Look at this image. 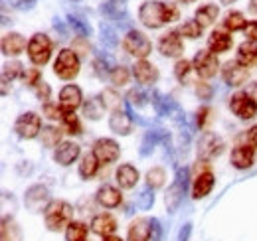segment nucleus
<instances>
[{"label":"nucleus","mask_w":257,"mask_h":241,"mask_svg":"<svg viewBox=\"0 0 257 241\" xmlns=\"http://www.w3.org/2000/svg\"><path fill=\"white\" fill-rule=\"evenodd\" d=\"M186 188H188V168H178V172H176V180L172 182V186H170L168 192L164 194L166 210L168 211L178 210V206H180L182 200H184Z\"/></svg>","instance_id":"nucleus-6"},{"label":"nucleus","mask_w":257,"mask_h":241,"mask_svg":"<svg viewBox=\"0 0 257 241\" xmlns=\"http://www.w3.org/2000/svg\"><path fill=\"white\" fill-rule=\"evenodd\" d=\"M10 4L16 10H32L36 6V0H10Z\"/></svg>","instance_id":"nucleus-55"},{"label":"nucleus","mask_w":257,"mask_h":241,"mask_svg":"<svg viewBox=\"0 0 257 241\" xmlns=\"http://www.w3.org/2000/svg\"><path fill=\"white\" fill-rule=\"evenodd\" d=\"M24 81L28 83V85H32L36 87L40 81H42V73H40V67H32V69H26L24 71Z\"/></svg>","instance_id":"nucleus-48"},{"label":"nucleus","mask_w":257,"mask_h":241,"mask_svg":"<svg viewBox=\"0 0 257 241\" xmlns=\"http://www.w3.org/2000/svg\"><path fill=\"white\" fill-rule=\"evenodd\" d=\"M42 129H44V127H42L40 115H36V113H32V111L22 113V115L16 119V123H14V131H16V135L22 137V139H26V141L40 137Z\"/></svg>","instance_id":"nucleus-8"},{"label":"nucleus","mask_w":257,"mask_h":241,"mask_svg":"<svg viewBox=\"0 0 257 241\" xmlns=\"http://www.w3.org/2000/svg\"><path fill=\"white\" fill-rule=\"evenodd\" d=\"M0 48H2V54L4 56H20L24 50H28V44H26V38L18 32H8L2 42H0Z\"/></svg>","instance_id":"nucleus-20"},{"label":"nucleus","mask_w":257,"mask_h":241,"mask_svg":"<svg viewBox=\"0 0 257 241\" xmlns=\"http://www.w3.org/2000/svg\"><path fill=\"white\" fill-rule=\"evenodd\" d=\"M198 117H196V120H198V127L200 129H204L206 125H208V120L212 119V109L210 107H202L198 113H196Z\"/></svg>","instance_id":"nucleus-52"},{"label":"nucleus","mask_w":257,"mask_h":241,"mask_svg":"<svg viewBox=\"0 0 257 241\" xmlns=\"http://www.w3.org/2000/svg\"><path fill=\"white\" fill-rule=\"evenodd\" d=\"M237 61L245 67H251L257 63V46L253 42H243L237 46Z\"/></svg>","instance_id":"nucleus-31"},{"label":"nucleus","mask_w":257,"mask_h":241,"mask_svg":"<svg viewBox=\"0 0 257 241\" xmlns=\"http://www.w3.org/2000/svg\"><path fill=\"white\" fill-rule=\"evenodd\" d=\"M224 26L227 32H237V30H245V26H247V20H245V16L241 14V12H237V10H231V12H227L224 18Z\"/></svg>","instance_id":"nucleus-34"},{"label":"nucleus","mask_w":257,"mask_h":241,"mask_svg":"<svg viewBox=\"0 0 257 241\" xmlns=\"http://www.w3.org/2000/svg\"><path fill=\"white\" fill-rule=\"evenodd\" d=\"M159 52L164 58H180L184 54V44L178 32H168L159 40Z\"/></svg>","instance_id":"nucleus-15"},{"label":"nucleus","mask_w":257,"mask_h":241,"mask_svg":"<svg viewBox=\"0 0 257 241\" xmlns=\"http://www.w3.org/2000/svg\"><path fill=\"white\" fill-rule=\"evenodd\" d=\"M95 200L99 206L107 208V210H113V208H119L121 202H123V194L119 188L111 186V184H103L95 194Z\"/></svg>","instance_id":"nucleus-16"},{"label":"nucleus","mask_w":257,"mask_h":241,"mask_svg":"<svg viewBox=\"0 0 257 241\" xmlns=\"http://www.w3.org/2000/svg\"><path fill=\"white\" fill-rule=\"evenodd\" d=\"M166 182V170L161 166H155L147 172V188H153V190H159L164 186Z\"/></svg>","instance_id":"nucleus-37"},{"label":"nucleus","mask_w":257,"mask_h":241,"mask_svg":"<svg viewBox=\"0 0 257 241\" xmlns=\"http://www.w3.org/2000/svg\"><path fill=\"white\" fill-rule=\"evenodd\" d=\"M222 77H224V81L229 87H239V85H243L247 81L249 69L245 65H241L237 60H229L225 61L224 67H222Z\"/></svg>","instance_id":"nucleus-13"},{"label":"nucleus","mask_w":257,"mask_h":241,"mask_svg":"<svg viewBox=\"0 0 257 241\" xmlns=\"http://www.w3.org/2000/svg\"><path fill=\"white\" fill-rule=\"evenodd\" d=\"M245 93H247V95H249V97L257 103V83H249V85H247V89H245Z\"/></svg>","instance_id":"nucleus-58"},{"label":"nucleus","mask_w":257,"mask_h":241,"mask_svg":"<svg viewBox=\"0 0 257 241\" xmlns=\"http://www.w3.org/2000/svg\"><path fill=\"white\" fill-rule=\"evenodd\" d=\"M131 71H133V77L137 79V83H141L143 87H151V85L157 83L159 77H161L157 65L147 60H137Z\"/></svg>","instance_id":"nucleus-12"},{"label":"nucleus","mask_w":257,"mask_h":241,"mask_svg":"<svg viewBox=\"0 0 257 241\" xmlns=\"http://www.w3.org/2000/svg\"><path fill=\"white\" fill-rule=\"evenodd\" d=\"M178 2H182V4H188V2H194V0H178Z\"/></svg>","instance_id":"nucleus-61"},{"label":"nucleus","mask_w":257,"mask_h":241,"mask_svg":"<svg viewBox=\"0 0 257 241\" xmlns=\"http://www.w3.org/2000/svg\"><path fill=\"white\" fill-rule=\"evenodd\" d=\"M123 50L128 56L137 58V60H147L153 52V44L151 40L139 30H128L123 38Z\"/></svg>","instance_id":"nucleus-4"},{"label":"nucleus","mask_w":257,"mask_h":241,"mask_svg":"<svg viewBox=\"0 0 257 241\" xmlns=\"http://www.w3.org/2000/svg\"><path fill=\"white\" fill-rule=\"evenodd\" d=\"M99 160H97V156L93 152H87V154H83L81 156V162H79V176L83 178V180H91V178H95L97 172H99Z\"/></svg>","instance_id":"nucleus-30"},{"label":"nucleus","mask_w":257,"mask_h":241,"mask_svg":"<svg viewBox=\"0 0 257 241\" xmlns=\"http://www.w3.org/2000/svg\"><path fill=\"white\" fill-rule=\"evenodd\" d=\"M178 34H182L184 38H190V40H196V38H200L202 36V26L196 22V20H186L182 26H180V30Z\"/></svg>","instance_id":"nucleus-44"},{"label":"nucleus","mask_w":257,"mask_h":241,"mask_svg":"<svg viewBox=\"0 0 257 241\" xmlns=\"http://www.w3.org/2000/svg\"><path fill=\"white\" fill-rule=\"evenodd\" d=\"M101 38H103V42H107V44H111V46H115L117 44V38H115V32L111 26H107L105 22L101 24Z\"/></svg>","instance_id":"nucleus-51"},{"label":"nucleus","mask_w":257,"mask_h":241,"mask_svg":"<svg viewBox=\"0 0 257 241\" xmlns=\"http://www.w3.org/2000/svg\"><path fill=\"white\" fill-rule=\"evenodd\" d=\"M71 2H81V0H71Z\"/></svg>","instance_id":"nucleus-62"},{"label":"nucleus","mask_w":257,"mask_h":241,"mask_svg":"<svg viewBox=\"0 0 257 241\" xmlns=\"http://www.w3.org/2000/svg\"><path fill=\"white\" fill-rule=\"evenodd\" d=\"M224 149L225 145L220 135H216V133H204L200 137V143H198V156L202 160H212V158L220 156L224 152Z\"/></svg>","instance_id":"nucleus-10"},{"label":"nucleus","mask_w":257,"mask_h":241,"mask_svg":"<svg viewBox=\"0 0 257 241\" xmlns=\"http://www.w3.org/2000/svg\"><path fill=\"white\" fill-rule=\"evenodd\" d=\"M73 217V208L64 200H54L46 210H44V221L50 231H62L67 229Z\"/></svg>","instance_id":"nucleus-1"},{"label":"nucleus","mask_w":257,"mask_h":241,"mask_svg":"<svg viewBox=\"0 0 257 241\" xmlns=\"http://www.w3.org/2000/svg\"><path fill=\"white\" fill-rule=\"evenodd\" d=\"M131 73H133V71H128V67H125V65H117V67L111 71L109 79H111V83H113L115 87H123V85H127L128 83Z\"/></svg>","instance_id":"nucleus-40"},{"label":"nucleus","mask_w":257,"mask_h":241,"mask_svg":"<svg viewBox=\"0 0 257 241\" xmlns=\"http://www.w3.org/2000/svg\"><path fill=\"white\" fill-rule=\"evenodd\" d=\"M139 20L143 26L151 28V30H159L164 24H168L166 20V2L161 0H147L141 4L139 8Z\"/></svg>","instance_id":"nucleus-2"},{"label":"nucleus","mask_w":257,"mask_h":241,"mask_svg":"<svg viewBox=\"0 0 257 241\" xmlns=\"http://www.w3.org/2000/svg\"><path fill=\"white\" fill-rule=\"evenodd\" d=\"M87 225L83 221H71L65 229V241H85Z\"/></svg>","instance_id":"nucleus-36"},{"label":"nucleus","mask_w":257,"mask_h":241,"mask_svg":"<svg viewBox=\"0 0 257 241\" xmlns=\"http://www.w3.org/2000/svg\"><path fill=\"white\" fill-rule=\"evenodd\" d=\"M62 129H64L67 135H81V123L77 119V115L65 111L64 119H62Z\"/></svg>","instance_id":"nucleus-39"},{"label":"nucleus","mask_w":257,"mask_h":241,"mask_svg":"<svg viewBox=\"0 0 257 241\" xmlns=\"http://www.w3.org/2000/svg\"><path fill=\"white\" fill-rule=\"evenodd\" d=\"M79 154H81V147H79V145H75V143H71V141H64V143H60V145L56 147V151H54V160H56L60 166H69V164H73V162L79 158Z\"/></svg>","instance_id":"nucleus-19"},{"label":"nucleus","mask_w":257,"mask_h":241,"mask_svg":"<svg viewBox=\"0 0 257 241\" xmlns=\"http://www.w3.org/2000/svg\"><path fill=\"white\" fill-rule=\"evenodd\" d=\"M196 95H198L200 99L208 101V99L212 97V87H210L208 83H198V85H196Z\"/></svg>","instance_id":"nucleus-53"},{"label":"nucleus","mask_w":257,"mask_h":241,"mask_svg":"<svg viewBox=\"0 0 257 241\" xmlns=\"http://www.w3.org/2000/svg\"><path fill=\"white\" fill-rule=\"evenodd\" d=\"M247 143L257 151V125H253V127L247 131Z\"/></svg>","instance_id":"nucleus-56"},{"label":"nucleus","mask_w":257,"mask_h":241,"mask_svg":"<svg viewBox=\"0 0 257 241\" xmlns=\"http://www.w3.org/2000/svg\"><path fill=\"white\" fill-rule=\"evenodd\" d=\"M245 38H247V42H257V20L253 22H247V26H245Z\"/></svg>","instance_id":"nucleus-54"},{"label":"nucleus","mask_w":257,"mask_h":241,"mask_svg":"<svg viewBox=\"0 0 257 241\" xmlns=\"http://www.w3.org/2000/svg\"><path fill=\"white\" fill-rule=\"evenodd\" d=\"M71 50L79 56V58H85V56H89V50H91V46H89V42H87V38H73V42H71Z\"/></svg>","instance_id":"nucleus-47"},{"label":"nucleus","mask_w":257,"mask_h":241,"mask_svg":"<svg viewBox=\"0 0 257 241\" xmlns=\"http://www.w3.org/2000/svg\"><path fill=\"white\" fill-rule=\"evenodd\" d=\"M0 241H22V229L14 217H2Z\"/></svg>","instance_id":"nucleus-28"},{"label":"nucleus","mask_w":257,"mask_h":241,"mask_svg":"<svg viewBox=\"0 0 257 241\" xmlns=\"http://www.w3.org/2000/svg\"><path fill=\"white\" fill-rule=\"evenodd\" d=\"M214 182H216V178H214V174H212L210 170L200 172V174L194 178V184H192V198H194V200L206 198V196L212 192Z\"/></svg>","instance_id":"nucleus-22"},{"label":"nucleus","mask_w":257,"mask_h":241,"mask_svg":"<svg viewBox=\"0 0 257 241\" xmlns=\"http://www.w3.org/2000/svg\"><path fill=\"white\" fill-rule=\"evenodd\" d=\"M26 52H28V58H30V61H32L34 65L42 67V65H46L50 61V58H52V40L46 34L38 32V34H34L32 38H30Z\"/></svg>","instance_id":"nucleus-5"},{"label":"nucleus","mask_w":257,"mask_h":241,"mask_svg":"<svg viewBox=\"0 0 257 241\" xmlns=\"http://www.w3.org/2000/svg\"><path fill=\"white\" fill-rule=\"evenodd\" d=\"M79 69H81L79 56H77L73 50H67V48L60 50L58 58L54 61V73H56L60 79H64V81H71L73 77H77Z\"/></svg>","instance_id":"nucleus-3"},{"label":"nucleus","mask_w":257,"mask_h":241,"mask_svg":"<svg viewBox=\"0 0 257 241\" xmlns=\"http://www.w3.org/2000/svg\"><path fill=\"white\" fill-rule=\"evenodd\" d=\"M229 109L233 111V115H237L241 120H249L257 115V103L245 91H237L235 95H231Z\"/></svg>","instance_id":"nucleus-9"},{"label":"nucleus","mask_w":257,"mask_h":241,"mask_svg":"<svg viewBox=\"0 0 257 241\" xmlns=\"http://www.w3.org/2000/svg\"><path fill=\"white\" fill-rule=\"evenodd\" d=\"M24 204L30 211H42L46 210L52 202H50V190L42 184H34L26 190L24 194Z\"/></svg>","instance_id":"nucleus-11"},{"label":"nucleus","mask_w":257,"mask_h":241,"mask_svg":"<svg viewBox=\"0 0 257 241\" xmlns=\"http://www.w3.org/2000/svg\"><path fill=\"white\" fill-rule=\"evenodd\" d=\"M115 178H117V184L123 188V190H131L137 186L139 182V170L133 166V164H121L115 172Z\"/></svg>","instance_id":"nucleus-25"},{"label":"nucleus","mask_w":257,"mask_h":241,"mask_svg":"<svg viewBox=\"0 0 257 241\" xmlns=\"http://www.w3.org/2000/svg\"><path fill=\"white\" fill-rule=\"evenodd\" d=\"M218 14H220V8H218L216 4H204V6H200V8L196 10L194 20H196L202 28H208V26H212V24L216 22Z\"/></svg>","instance_id":"nucleus-29"},{"label":"nucleus","mask_w":257,"mask_h":241,"mask_svg":"<svg viewBox=\"0 0 257 241\" xmlns=\"http://www.w3.org/2000/svg\"><path fill=\"white\" fill-rule=\"evenodd\" d=\"M103 241H123L121 237H115V235H109V237H103Z\"/></svg>","instance_id":"nucleus-59"},{"label":"nucleus","mask_w":257,"mask_h":241,"mask_svg":"<svg viewBox=\"0 0 257 241\" xmlns=\"http://www.w3.org/2000/svg\"><path fill=\"white\" fill-rule=\"evenodd\" d=\"M190 231H192V223H186V225L180 229L178 241H188V237H190Z\"/></svg>","instance_id":"nucleus-57"},{"label":"nucleus","mask_w":257,"mask_h":241,"mask_svg":"<svg viewBox=\"0 0 257 241\" xmlns=\"http://www.w3.org/2000/svg\"><path fill=\"white\" fill-rule=\"evenodd\" d=\"M233 2H237V0H220V4H224V6H227V4H233Z\"/></svg>","instance_id":"nucleus-60"},{"label":"nucleus","mask_w":257,"mask_h":241,"mask_svg":"<svg viewBox=\"0 0 257 241\" xmlns=\"http://www.w3.org/2000/svg\"><path fill=\"white\" fill-rule=\"evenodd\" d=\"M42 111H44V115H46L48 119H52V120H62L65 113L60 103H52V101L44 103V109H42Z\"/></svg>","instance_id":"nucleus-46"},{"label":"nucleus","mask_w":257,"mask_h":241,"mask_svg":"<svg viewBox=\"0 0 257 241\" xmlns=\"http://www.w3.org/2000/svg\"><path fill=\"white\" fill-rule=\"evenodd\" d=\"M125 103L131 105V107L141 109V107H145V105L149 103V95H145L141 89H133V91H128V95L125 97Z\"/></svg>","instance_id":"nucleus-43"},{"label":"nucleus","mask_w":257,"mask_h":241,"mask_svg":"<svg viewBox=\"0 0 257 241\" xmlns=\"http://www.w3.org/2000/svg\"><path fill=\"white\" fill-rule=\"evenodd\" d=\"M81 107H83V115H85L89 120H99L101 117H103V113H105V105H103L101 95L89 97Z\"/></svg>","instance_id":"nucleus-32"},{"label":"nucleus","mask_w":257,"mask_h":241,"mask_svg":"<svg viewBox=\"0 0 257 241\" xmlns=\"http://www.w3.org/2000/svg\"><path fill=\"white\" fill-rule=\"evenodd\" d=\"M168 143V133L164 129H155V131H149L141 143V156H149L151 152L155 151V147L159 143Z\"/></svg>","instance_id":"nucleus-26"},{"label":"nucleus","mask_w":257,"mask_h":241,"mask_svg":"<svg viewBox=\"0 0 257 241\" xmlns=\"http://www.w3.org/2000/svg\"><path fill=\"white\" fill-rule=\"evenodd\" d=\"M67 22H69V26L73 28V32L79 36V38H87L89 34H91V28H89V24L87 22H83L81 18H77V16H67Z\"/></svg>","instance_id":"nucleus-42"},{"label":"nucleus","mask_w":257,"mask_h":241,"mask_svg":"<svg viewBox=\"0 0 257 241\" xmlns=\"http://www.w3.org/2000/svg\"><path fill=\"white\" fill-rule=\"evenodd\" d=\"M231 44H233L231 36L224 30H214L208 38V50L214 54H224L231 48Z\"/></svg>","instance_id":"nucleus-24"},{"label":"nucleus","mask_w":257,"mask_h":241,"mask_svg":"<svg viewBox=\"0 0 257 241\" xmlns=\"http://www.w3.org/2000/svg\"><path fill=\"white\" fill-rule=\"evenodd\" d=\"M153 204H155V190L153 188H147V190H143L141 194H139V200H137V208L143 211L151 210L153 208Z\"/></svg>","instance_id":"nucleus-45"},{"label":"nucleus","mask_w":257,"mask_h":241,"mask_svg":"<svg viewBox=\"0 0 257 241\" xmlns=\"http://www.w3.org/2000/svg\"><path fill=\"white\" fill-rule=\"evenodd\" d=\"M18 77H24V67L20 61H8L2 65V85H6L8 81H14Z\"/></svg>","instance_id":"nucleus-33"},{"label":"nucleus","mask_w":257,"mask_h":241,"mask_svg":"<svg viewBox=\"0 0 257 241\" xmlns=\"http://www.w3.org/2000/svg\"><path fill=\"white\" fill-rule=\"evenodd\" d=\"M231 166L237 170H247L253 162H255V149L247 143V145H237L231 151Z\"/></svg>","instance_id":"nucleus-18"},{"label":"nucleus","mask_w":257,"mask_h":241,"mask_svg":"<svg viewBox=\"0 0 257 241\" xmlns=\"http://www.w3.org/2000/svg\"><path fill=\"white\" fill-rule=\"evenodd\" d=\"M91 231L101 235V237H109L117 231V219L111 213H97L95 217L91 219Z\"/></svg>","instance_id":"nucleus-21"},{"label":"nucleus","mask_w":257,"mask_h":241,"mask_svg":"<svg viewBox=\"0 0 257 241\" xmlns=\"http://www.w3.org/2000/svg\"><path fill=\"white\" fill-rule=\"evenodd\" d=\"M93 154L101 164H111L119 158L121 154V147L117 145V141L113 139H97L93 145Z\"/></svg>","instance_id":"nucleus-14"},{"label":"nucleus","mask_w":257,"mask_h":241,"mask_svg":"<svg viewBox=\"0 0 257 241\" xmlns=\"http://www.w3.org/2000/svg\"><path fill=\"white\" fill-rule=\"evenodd\" d=\"M101 99H103V105H105V109H111V111H119V107H121V95L117 93V91L113 89H105L101 93Z\"/></svg>","instance_id":"nucleus-41"},{"label":"nucleus","mask_w":257,"mask_h":241,"mask_svg":"<svg viewBox=\"0 0 257 241\" xmlns=\"http://www.w3.org/2000/svg\"><path fill=\"white\" fill-rule=\"evenodd\" d=\"M36 95H38V99H42L44 103H48V99L52 97V87H50V83H46V81H40L36 87Z\"/></svg>","instance_id":"nucleus-49"},{"label":"nucleus","mask_w":257,"mask_h":241,"mask_svg":"<svg viewBox=\"0 0 257 241\" xmlns=\"http://www.w3.org/2000/svg\"><path fill=\"white\" fill-rule=\"evenodd\" d=\"M162 239V225L159 217L151 219V241H161Z\"/></svg>","instance_id":"nucleus-50"},{"label":"nucleus","mask_w":257,"mask_h":241,"mask_svg":"<svg viewBox=\"0 0 257 241\" xmlns=\"http://www.w3.org/2000/svg\"><path fill=\"white\" fill-rule=\"evenodd\" d=\"M128 241H151V219L139 217L128 227Z\"/></svg>","instance_id":"nucleus-27"},{"label":"nucleus","mask_w":257,"mask_h":241,"mask_svg":"<svg viewBox=\"0 0 257 241\" xmlns=\"http://www.w3.org/2000/svg\"><path fill=\"white\" fill-rule=\"evenodd\" d=\"M109 129L115 135H128L133 131V117L128 115L127 111H113V115L109 117Z\"/></svg>","instance_id":"nucleus-23"},{"label":"nucleus","mask_w":257,"mask_h":241,"mask_svg":"<svg viewBox=\"0 0 257 241\" xmlns=\"http://www.w3.org/2000/svg\"><path fill=\"white\" fill-rule=\"evenodd\" d=\"M192 65L194 71L204 79H210L220 71V61L216 58V54L210 50H198L192 60Z\"/></svg>","instance_id":"nucleus-7"},{"label":"nucleus","mask_w":257,"mask_h":241,"mask_svg":"<svg viewBox=\"0 0 257 241\" xmlns=\"http://www.w3.org/2000/svg\"><path fill=\"white\" fill-rule=\"evenodd\" d=\"M60 105H62L64 111L75 113V109L83 105V93H81V87H77V85H73V83H69V85L62 87V91H60Z\"/></svg>","instance_id":"nucleus-17"},{"label":"nucleus","mask_w":257,"mask_h":241,"mask_svg":"<svg viewBox=\"0 0 257 241\" xmlns=\"http://www.w3.org/2000/svg\"><path fill=\"white\" fill-rule=\"evenodd\" d=\"M192 69H194L192 61L178 60L176 65H174V75H176V79L184 85V83H190V73H192Z\"/></svg>","instance_id":"nucleus-38"},{"label":"nucleus","mask_w":257,"mask_h":241,"mask_svg":"<svg viewBox=\"0 0 257 241\" xmlns=\"http://www.w3.org/2000/svg\"><path fill=\"white\" fill-rule=\"evenodd\" d=\"M40 141H42L44 147L54 149V147H58L62 143V131L56 129V127H44L42 133H40Z\"/></svg>","instance_id":"nucleus-35"}]
</instances>
